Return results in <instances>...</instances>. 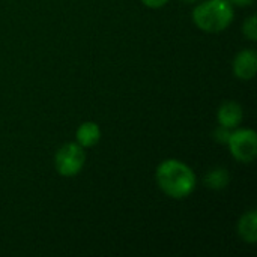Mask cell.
I'll use <instances>...</instances> for the list:
<instances>
[{"label": "cell", "mask_w": 257, "mask_h": 257, "mask_svg": "<svg viewBox=\"0 0 257 257\" xmlns=\"http://www.w3.org/2000/svg\"><path fill=\"white\" fill-rule=\"evenodd\" d=\"M229 149L239 163H251L257 157V134L253 130H238L229 137Z\"/></svg>", "instance_id": "4"}, {"label": "cell", "mask_w": 257, "mask_h": 257, "mask_svg": "<svg viewBox=\"0 0 257 257\" xmlns=\"http://www.w3.org/2000/svg\"><path fill=\"white\" fill-rule=\"evenodd\" d=\"M232 5H236V6H241V8H245V6H251L254 3V0H229Z\"/></svg>", "instance_id": "13"}, {"label": "cell", "mask_w": 257, "mask_h": 257, "mask_svg": "<svg viewBox=\"0 0 257 257\" xmlns=\"http://www.w3.org/2000/svg\"><path fill=\"white\" fill-rule=\"evenodd\" d=\"M230 130L229 128H226V126H218L217 130H215V133H214V137H215V140L218 142V143H226L227 145V142H229V137H230Z\"/></svg>", "instance_id": "11"}, {"label": "cell", "mask_w": 257, "mask_h": 257, "mask_svg": "<svg viewBox=\"0 0 257 257\" xmlns=\"http://www.w3.org/2000/svg\"><path fill=\"white\" fill-rule=\"evenodd\" d=\"M229 172L226 169H214L205 176V185L212 190H224L229 185Z\"/></svg>", "instance_id": "9"}, {"label": "cell", "mask_w": 257, "mask_h": 257, "mask_svg": "<svg viewBox=\"0 0 257 257\" xmlns=\"http://www.w3.org/2000/svg\"><path fill=\"white\" fill-rule=\"evenodd\" d=\"M182 2H188V3H194V2H199V0H182Z\"/></svg>", "instance_id": "14"}, {"label": "cell", "mask_w": 257, "mask_h": 257, "mask_svg": "<svg viewBox=\"0 0 257 257\" xmlns=\"http://www.w3.org/2000/svg\"><path fill=\"white\" fill-rule=\"evenodd\" d=\"M257 54L256 50L248 48L238 53L233 62V72L239 80H251L256 75Z\"/></svg>", "instance_id": "5"}, {"label": "cell", "mask_w": 257, "mask_h": 257, "mask_svg": "<svg viewBox=\"0 0 257 257\" xmlns=\"http://www.w3.org/2000/svg\"><path fill=\"white\" fill-rule=\"evenodd\" d=\"M242 117H244L242 107L235 101H226L224 104H221L217 114L218 123L229 130L236 128L242 122Z\"/></svg>", "instance_id": "6"}, {"label": "cell", "mask_w": 257, "mask_h": 257, "mask_svg": "<svg viewBox=\"0 0 257 257\" xmlns=\"http://www.w3.org/2000/svg\"><path fill=\"white\" fill-rule=\"evenodd\" d=\"M148 8H151V9H160V8H163L169 0H142Z\"/></svg>", "instance_id": "12"}, {"label": "cell", "mask_w": 257, "mask_h": 257, "mask_svg": "<svg viewBox=\"0 0 257 257\" xmlns=\"http://www.w3.org/2000/svg\"><path fill=\"white\" fill-rule=\"evenodd\" d=\"M101 139V130L95 122H84L77 130V143L81 148H92Z\"/></svg>", "instance_id": "8"}, {"label": "cell", "mask_w": 257, "mask_h": 257, "mask_svg": "<svg viewBox=\"0 0 257 257\" xmlns=\"http://www.w3.org/2000/svg\"><path fill=\"white\" fill-rule=\"evenodd\" d=\"M233 5L229 0H206L193 11L194 24L208 33H220L233 21Z\"/></svg>", "instance_id": "2"}, {"label": "cell", "mask_w": 257, "mask_h": 257, "mask_svg": "<svg viewBox=\"0 0 257 257\" xmlns=\"http://www.w3.org/2000/svg\"><path fill=\"white\" fill-rule=\"evenodd\" d=\"M238 233L239 236L248 242V244H256L257 241V212L254 209L245 212L239 223H238Z\"/></svg>", "instance_id": "7"}, {"label": "cell", "mask_w": 257, "mask_h": 257, "mask_svg": "<svg viewBox=\"0 0 257 257\" xmlns=\"http://www.w3.org/2000/svg\"><path fill=\"white\" fill-rule=\"evenodd\" d=\"M244 35L250 39V41H256L257 39V20L256 15H251L248 20H245L244 23V29H242Z\"/></svg>", "instance_id": "10"}, {"label": "cell", "mask_w": 257, "mask_h": 257, "mask_svg": "<svg viewBox=\"0 0 257 257\" xmlns=\"http://www.w3.org/2000/svg\"><path fill=\"white\" fill-rule=\"evenodd\" d=\"M157 182L166 196L181 200L194 191L196 175L185 163L166 160L157 167Z\"/></svg>", "instance_id": "1"}, {"label": "cell", "mask_w": 257, "mask_h": 257, "mask_svg": "<svg viewBox=\"0 0 257 257\" xmlns=\"http://www.w3.org/2000/svg\"><path fill=\"white\" fill-rule=\"evenodd\" d=\"M84 161H86L84 148H81L78 143H66L57 151L54 158V166L59 175L65 178H71L81 172Z\"/></svg>", "instance_id": "3"}]
</instances>
